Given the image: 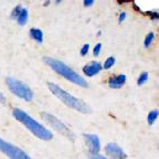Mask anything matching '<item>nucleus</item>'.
Instances as JSON below:
<instances>
[{
    "instance_id": "obj_13",
    "label": "nucleus",
    "mask_w": 159,
    "mask_h": 159,
    "mask_svg": "<svg viewBox=\"0 0 159 159\" xmlns=\"http://www.w3.org/2000/svg\"><path fill=\"white\" fill-rule=\"evenodd\" d=\"M158 117V111L155 109V111H152V112L148 114V117H147V120H148V124L149 125H152L155 123V120L157 119Z\"/></svg>"
},
{
    "instance_id": "obj_17",
    "label": "nucleus",
    "mask_w": 159,
    "mask_h": 159,
    "mask_svg": "<svg viewBox=\"0 0 159 159\" xmlns=\"http://www.w3.org/2000/svg\"><path fill=\"white\" fill-rule=\"evenodd\" d=\"M21 10H22V7H21V6H17V7L13 9L12 13H11V18L17 20V18L19 17L20 12H21Z\"/></svg>"
},
{
    "instance_id": "obj_9",
    "label": "nucleus",
    "mask_w": 159,
    "mask_h": 159,
    "mask_svg": "<svg viewBox=\"0 0 159 159\" xmlns=\"http://www.w3.org/2000/svg\"><path fill=\"white\" fill-rule=\"evenodd\" d=\"M102 67H103L102 64L99 62H97V61H92L91 63H89V64H86L83 67V73L89 77L94 76V75H96L97 73L102 70Z\"/></svg>"
},
{
    "instance_id": "obj_1",
    "label": "nucleus",
    "mask_w": 159,
    "mask_h": 159,
    "mask_svg": "<svg viewBox=\"0 0 159 159\" xmlns=\"http://www.w3.org/2000/svg\"><path fill=\"white\" fill-rule=\"evenodd\" d=\"M12 114L17 120H19L20 123H22L30 132L32 133L33 135H35L38 138L42 139V140H51L52 139L53 137L52 133L50 132V130H48L43 125L35 122L32 117L29 116L25 112H23L22 109L15 108Z\"/></svg>"
},
{
    "instance_id": "obj_20",
    "label": "nucleus",
    "mask_w": 159,
    "mask_h": 159,
    "mask_svg": "<svg viewBox=\"0 0 159 159\" xmlns=\"http://www.w3.org/2000/svg\"><path fill=\"white\" fill-rule=\"evenodd\" d=\"M93 3H94V1H93V0H84V1H83V5H84V7H91Z\"/></svg>"
},
{
    "instance_id": "obj_5",
    "label": "nucleus",
    "mask_w": 159,
    "mask_h": 159,
    "mask_svg": "<svg viewBox=\"0 0 159 159\" xmlns=\"http://www.w3.org/2000/svg\"><path fill=\"white\" fill-rule=\"evenodd\" d=\"M0 152L7 155L10 159H31L22 149L12 144H9L1 138H0Z\"/></svg>"
},
{
    "instance_id": "obj_4",
    "label": "nucleus",
    "mask_w": 159,
    "mask_h": 159,
    "mask_svg": "<svg viewBox=\"0 0 159 159\" xmlns=\"http://www.w3.org/2000/svg\"><path fill=\"white\" fill-rule=\"evenodd\" d=\"M6 84L8 85L9 89L16 96L25 99L27 102H30L33 98V93L30 89V87H28V85H25V83L19 81V80L13 79V77H7Z\"/></svg>"
},
{
    "instance_id": "obj_10",
    "label": "nucleus",
    "mask_w": 159,
    "mask_h": 159,
    "mask_svg": "<svg viewBox=\"0 0 159 159\" xmlns=\"http://www.w3.org/2000/svg\"><path fill=\"white\" fill-rule=\"evenodd\" d=\"M125 82H126V76L124 74H119L117 76L111 77L108 81V85L112 89H120L125 84Z\"/></svg>"
},
{
    "instance_id": "obj_7",
    "label": "nucleus",
    "mask_w": 159,
    "mask_h": 159,
    "mask_svg": "<svg viewBox=\"0 0 159 159\" xmlns=\"http://www.w3.org/2000/svg\"><path fill=\"white\" fill-rule=\"evenodd\" d=\"M83 137H84L85 143H86L87 147H89V152H91V155L98 154L99 148H101L98 136L93 135V134H84Z\"/></svg>"
},
{
    "instance_id": "obj_14",
    "label": "nucleus",
    "mask_w": 159,
    "mask_h": 159,
    "mask_svg": "<svg viewBox=\"0 0 159 159\" xmlns=\"http://www.w3.org/2000/svg\"><path fill=\"white\" fill-rule=\"evenodd\" d=\"M147 80H148V73H147V72L142 73V74L139 75L138 80H137V85L142 86L143 84H145V83L147 82Z\"/></svg>"
},
{
    "instance_id": "obj_6",
    "label": "nucleus",
    "mask_w": 159,
    "mask_h": 159,
    "mask_svg": "<svg viewBox=\"0 0 159 159\" xmlns=\"http://www.w3.org/2000/svg\"><path fill=\"white\" fill-rule=\"evenodd\" d=\"M41 117L44 119L45 122H47L50 126H52L55 130H57L60 134L64 135V136H66L67 138H70V139L74 138L72 132H71V130H70V129L67 128V127L65 126V125L63 124L61 120H59V119H57L55 116L49 114V113H42V114H41Z\"/></svg>"
},
{
    "instance_id": "obj_21",
    "label": "nucleus",
    "mask_w": 159,
    "mask_h": 159,
    "mask_svg": "<svg viewBox=\"0 0 159 159\" xmlns=\"http://www.w3.org/2000/svg\"><path fill=\"white\" fill-rule=\"evenodd\" d=\"M91 159H107V158H105V157L97 154V155H91Z\"/></svg>"
},
{
    "instance_id": "obj_23",
    "label": "nucleus",
    "mask_w": 159,
    "mask_h": 159,
    "mask_svg": "<svg viewBox=\"0 0 159 159\" xmlns=\"http://www.w3.org/2000/svg\"><path fill=\"white\" fill-rule=\"evenodd\" d=\"M0 103H1V104H5V103H6V98H5V96H3V94L1 92H0Z\"/></svg>"
},
{
    "instance_id": "obj_3",
    "label": "nucleus",
    "mask_w": 159,
    "mask_h": 159,
    "mask_svg": "<svg viewBox=\"0 0 159 159\" xmlns=\"http://www.w3.org/2000/svg\"><path fill=\"white\" fill-rule=\"evenodd\" d=\"M43 60L51 69L54 70V72H57L59 75L66 79L67 81L74 83L76 85H80L81 87H87V82L85 81V79H83L81 75H79L75 71H73L71 67L67 66L63 62H61L59 60L51 59V57H44Z\"/></svg>"
},
{
    "instance_id": "obj_19",
    "label": "nucleus",
    "mask_w": 159,
    "mask_h": 159,
    "mask_svg": "<svg viewBox=\"0 0 159 159\" xmlns=\"http://www.w3.org/2000/svg\"><path fill=\"white\" fill-rule=\"evenodd\" d=\"M89 44H84L82 47V49H81V55L82 57H84V55L87 54V52H89Z\"/></svg>"
},
{
    "instance_id": "obj_22",
    "label": "nucleus",
    "mask_w": 159,
    "mask_h": 159,
    "mask_svg": "<svg viewBox=\"0 0 159 159\" xmlns=\"http://www.w3.org/2000/svg\"><path fill=\"white\" fill-rule=\"evenodd\" d=\"M125 18H126V13H125V12H122V13H120V16H119L118 22H119V23H122L123 21H124Z\"/></svg>"
},
{
    "instance_id": "obj_18",
    "label": "nucleus",
    "mask_w": 159,
    "mask_h": 159,
    "mask_svg": "<svg viewBox=\"0 0 159 159\" xmlns=\"http://www.w3.org/2000/svg\"><path fill=\"white\" fill-rule=\"evenodd\" d=\"M101 49H102V44H101V43H97L94 47V49H93V54H94V57H97V55L99 54Z\"/></svg>"
},
{
    "instance_id": "obj_2",
    "label": "nucleus",
    "mask_w": 159,
    "mask_h": 159,
    "mask_svg": "<svg viewBox=\"0 0 159 159\" xmlns=\"http://www.w3.org/2000/svg\"><path fill=\"white\" fill-rule=\"evenodd\" d=\"M48 87L54 94V96H57L59 99H61L66 106L71 107V108L75 109V111H77L80 113H82V114H89L91 113V108H89L86 103L76 98V97L72 96L66 91H64V89H62L60 86H57V84L49 82L48 83Z\"/></svg>"
},
{
    "instance_id": "obj_12",
    "label": "nucleus",
    "mask_w": 159,
    "mask_h": 159,
    "mask_svg": "<svg viewBox=\"0 0 159 159\" xmlns=\"http://www.w3.org/2000/svg\"><path fill=\"white\" fill-rule=\"evenodd\" d=\"M17 21H18V23H19L20 25H25V23H27V21H28V10L27 9L22 8V10H21V12H20L19 17L17 18Z\"/></svg>"
},
{
    "instance_id": "obj_11",
    "label": "nucleus",
    "mask_w": 159,
    "mask_h": 159,
    "mask_svg": "<svg viewBox=\"0 0 159 159\" xmlns=\"http://www.w3.org/2000/svg\"><path fill=\"white\" fill-rule=\"evenodd\" d=\"M30 35L33 40H35L37 42L41 43L43 41V32L40 29H37V28H32L30 30Z\"/></svg>"
},
{
    "instance_id": "obj_15",
    "label": "nucleus",
    "mask_w": 159,
    "mask_h": 159,
    "mask_svg": "<svg viewBox=\"0 0 159 159\" xmlns=\"http://www.w3.org/2000/svg\"><path fill=\"white\" fill-rule=\"evenodd\" d=\"M115 64V59L113 57H109L108 59H106V61H105V63H104V69H111V67L113 66V65Z\"/></svg>"
},
{
    "instance_id": "obj_8",
    "label": "nucleus",
    "mask_w": 159,
    "mask_h": 159,
    "mask_svg": "<svg viewBox=\"0 0 159 159\" xmlns=\"http://www.w3.org/2000/svg\"><path fill=\"white\" fill-rule=\"evenodd\" d=\"M105 152L109 157L113 159H126V154L123 152V149L115 143H109L105 147Z\"/></svg>"
},
{
    "instance_id": "obj_16",
    "label": "nucleus",
    "mask_w": 159,
    "mask_h": 159,
    "mask_svg": "<svg viewBox=\"0 0 159 159\" xmlns=\"http://www.w3.org/2000/svg\"><path fill=\"white\" fill-rule=\"evenodd\" d=\"M154 33L152 32H150V33H148V34L146 35V38H145V48H148L149 45L152 44V40H154Z\"/></svg>"
}]
</instances>
